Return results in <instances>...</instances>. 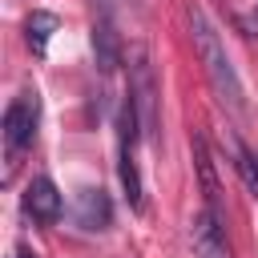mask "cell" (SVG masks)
<instances>
[{
  "label": "cell",
  "mask_w": 258,
  "mask_h": 258,
  "mask_svg": "<svg viewBox=\"0 0 258 258\" xmlns=\"http://www.w3.org/2000/svg\"><path fill=\"white\" fill-rule=\"evenodd\" d=\"M185 24H189L194 52H198V60H202V69H206V77H210V85H214L218 101H222V105H230V109H246L242 81H238V73H234V64H230V56H226V44H222L218 28L210 24V16H206V8H202L198 0H189V4H185Z\"/></svg>",
  "instance_id": "6da1fadb"
},
{
  "label": "cell",
  "mask_w": 258,
  "mask_h": 258,
  "mask_svg": "<svg viewBox=\"0 0 258 258\" xmlns=\"http://www.w3.org/2000/svg\"><path fill=\"white\" fill-rule=\"evenodd\" d=\"M36 121H40V97H36V89H20L12 97V105L4 109V145H8V157H20L32 145Z\"/></svg>",
  "instance_id": "7a4b0ae2"
},
{
  "label": "cell",
  "mask_w": 258,
  "mask_h": 258,
  "mask_svg": "<svg viewBox=\"0 0 258 258\" xmlns=\"http://www.w3.org/2000/svg\"><path fill=\"white\" fill-rule=\"evenodd\" d=\"M60 210H64V198H60L56 181L52 177H32L28 189H24V214L32 222H56Z\"/></svg>",
  "instance_id": "3957f363"
},
{
  "label": "cell",
  "mask_w": 258,
  "mask_h": 258,
  "mask_svg": "<svg viewBox=\"0 0 258 258\" xmlns=\"http://www.w3.org/2000/svg\"><path fill=\"white\" fill-rule=\"evenodd\" d=\"M129 93H133V101H137V113H141V125L145 129H153L157 125V85H153V69H149V56L145 52H137L133 56V81H129Z\"/></svg>",
  "instance_id": "277c9868"
},
{
  "label": "cell",
  "mask_w": 258,
  "mask_h": 258,
  "mask_svg": "<svg viewBox=\"0 0 258 258\" xmlns=\"http://www.w3.org/2000/svg\"><path fill=\"white\" fill-rule=\"evenodd\" d=\"M73 218H77V226H81V230H109V222H113L109 194H105L101 185H85V189H77Z\"/></svg>",
  "instance_id": "5b68a950"
},
{
  "label": "cell",
  "mask_w": 258,
  "mask_h": 258,
  "mask_svg": "<svg viewBox=\"0 0 258 258\" xmlns=\"http://www.w3.org/2000/svg\"><path fill=\"white\" fill-rule=\"evenodd\" d=\"M189 238H194V258H230L226 238H222V218H218L214 210H202V214L194 218Z\"/></svg>",
  "instance_id": "8992f818"
},
{
  "label": "cell",
  "mask_w": 258,
  "mask_h": 258,
  "mask_svg": "<svg viewBox=\"0 0 258 258\" xmlns=\"http://www.w3.org/2000/svg\"><path fill=\"white\" fill-rule=\"evenodd\" d=\"M93 60L101 73H117L121 69V36L109 20H97L93 24Z\"/></svg>",
  "instance_id": "52a82bcc"
},
{
  "label": "cell",
  "mask_w": 258,
  "mask_h": 258,
  "mask_svg": "<svg viewBox=\"0 0 258 258\" xmlns=\"http://www.w3.org/2000/svg\"><path fill=\"white\" fill-rule=\"evenodd\" d=\"M194 161H198V173H202V194H206V210H214L222 218V189H218V173H214V161H210V149L202 141V133H194Z\"/></svg>",
  "instance_id": "ba28073f"
},
{
  "label": "cell",
  "mask_w": 258,
  "mask_h": 258,
  "mask_svg": "<svg viewBox=\"0 0 258 258\" xmlns=\"http://www.w3.org/2000/svg\"><path fill=\"white\" fill-rule=\"evenodd\" d=\"M52 32H56V16H52V12H44V8H36V12L24 20V40H28L32 56H44V52H48Z\"/></svg>",
  "instance_id": "9c48e42d"
},
{
  "label": "cell",
  "mask_w": 258,
  "mask_h": 258,
  "mask_svg": "<svg viewBox=\"0 0 258 258\" xmlns=\"http://www.w3.org/2000/svg\"><path fill=\"white\" fill-rule=\"evenodd\" d=\"M117 173H121V189H125V202L133 206V210H141L145 206V189H141V173H137V161H133V153H121V161H117Z\"/></svg>",
  "instance_id": "30bf717a"
},
{
  "label": "cell",
  "mask_w": 258,
  "mask_h": 258,
  "mask_svg": "<svg viewBox=\"0 0 258 258\" xmlns=\"http://www.w3.org/2000/svg\"><path fill=\"white\" fill-rule=\"evenodd\" d=\"M234 165H238V173H242V181L250 185V194L258 198V153H250L246 145H238V161H234Z\"/></svg>",
  "instance_id": "8fae6325"
},
{
  "label": "cell",
  "mask_w": 258,
  "mask_h": 258,
  "mask_svg": "<svg viewBox=\"0 0 258 258\" xmlns=\"http://www.w3.org/2000/svg\"><path fill=\"white\" fill-rule=\"evenodd\" d=\"M238 28L246 36H258V12H238Z\"/></svg>",
  "instance_id": "7c38bea8"
},
{
  "label": "cell",
  "mask_w": 258,
  "mask_h": 258,
  "mask_svg": "<svg viewBox=\"0 0 258 258\" xmlns=\"http://www.w3.org/2000/svg\"><path fill=\"white\" fill-rule=\"evenodd\" d=\"M12 258H36V254H28V250H12Z\"/></svg>",
  "instance_id": "4fadbf2b"
}]
</instances>
